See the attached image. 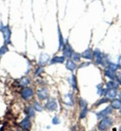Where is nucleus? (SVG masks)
<instances>
[{
  "instance_id": "obj_1",
  "label": "nucleus",
  "mask_w": 121,
  "mask_h": 131,
  "mask_svg": "<svg viewBox=\"0 0 121 131\" xmlns=\"http://www.w3.org/2000/svg\"><path fill=\"white\" fill-rule=\"evenodd\" d=\"M0 31L3 33L4 42L6 44H8L10 43L11 39V30L8 26H3V24H0Z\"/></svg>"
},
{
  "instance_id": "obj_2",
  "label": "nucleus",
  "mask_w": 121,
  "mask_h": 131,
  "mask_svg": "<svg viewBox=\"0 0 121 131\" xmlns=\"http://www.w3.org/2000/svg\"><path fill=\"white\" fill-rule=\"evenodd\" d=\"M112 124V121L110 117H106L100 122L98 126V129L101 131L106 130Z\"/></svg>"
},
{
  "instance_id": "obj_3",
  "label": "nucleus",
  "mask_w": 121,
  "mask_h": 131,
  "mask_svg": "<svg viewBox=\"0 0 121 131\" xmlns=\"http://www.w3.org/2000/svg\"><path fill=\"white\" fill-rule=\"evenodd\" d=\"M57 103L56 101L53 99H49L47 103L46 104L45 107L47 108L48 110H50V111H53L55 110L57 108Z\"/></svg>"
},
{
  "instance_id": "obj_4",
  "label": "nucleus",
  "mask_w": 121,
  "mask_h": 131,
  "mask_svg": "<svg viewBox=\"0 0 121 131\" xmlns=\"http://www.w3.org/2000/svg\"><path fill=\"white\" fill-rule=\"evenodd\" d=\"M20 126L24 130H29L31 128V123L28 117H26L20 123Z\"/></svg>"
},
{
  "instance_id": "obj_5",
  "label": "nucleus",
  "mask_w": 121,
  "mask_h": 131,
  "mask_svg": "<svg viewBox=\"0 0 121 131\" xmlns=\"http://www.w3.org/2000/svg\"><path fill=\"white\" fill-rule=\"evenodd\" d=\"M37 95H38L39 99H40V100H45L48 97V92L47 89H42L39 90L38 92H37Z\"/></svg>"
},
{
  "instance_id": "obj_6",
  "label": "nucleus",
  "mask_w": 121,
  "mask_h": 131,
  "mask_svg": "<svg viewBox=\"0 0 121 131\" xmlns=\"http://www.w3.org/2000/svg\"><path fill=\"white\" fill-rule=\"evenodd\" d=\"M63 53H64V55L65 57L70 58L72 56V53H73L72 49L68 43H67V44H65L64 49H63Z\"/></svg>"
},
{
  "instance_id": "obj_7",
  "label": "nucleus",
  "mask_w": 121,
  "mask_h": 131,
  "mask_svg": "<svg viewBox=\"0 0 121 131\" xmlns=\"http://www.w3.org/2000/svg\"><path fill=\"white\" fill-rule=\"evenodd\" d=\"M112 108L109 106V107H107L105 109H104L103 110H102V111H100V112H98L97 116L98 119H100V118H102V117L106 116L107 115L111 114L112 113Z\"/></svg>"
},
{
  "instance_id": "obj_8",
  "label": "nucleus",
  "mask_w": 121,
  "mask_h": 131,
  "mask_svg": "<svg viewBox=\"0 0 121 131\" xmlns=\"http://www.w3.org/2000/svg\"><path fill=\"white\" fill-rule=\"evenodd\" d=\"M93 57L96 60V62L98 64H102L103 63V56H102V53L100 52L98 50H95L93 53Z\"/></svg>"
},
{
  "instance_id": "obj_9",
  "label": "nucleus",
  "mask_w": 121,
  "mask_h": 131,
  "mask_svg": "<svg viewBox=\"0 0 121 131\" xmlns=\"http://www.w3.org/2000/svg\"><path fill=\"white\" fill-rule=\"evenodd\" d=\"M22 97H23L24 99H27L30 98V97H31L33 94V90L30 88H26V89H24L23 91H22Z\"/></svg>"
},
{
  "instance_id": "obj_10",
  "label": "nucleus",
  "mask_w": 121,
  "mask_h": 131,
  "mask_svg": "<svg viewBox=\"0 0 121 131\" xmlns=\"http://www.w3.org/2000/svg\"><path fill=\"white\" fill-rule=\"evenodd\" d=\"M66 68L68 70H70L71 71H73L76 68V65L71 60H68L66 63Z\"/></svg>"
},
{
  "instance_id": "obj_11",
  "label": "nucleus",
  "mask_w": 121,
  "mask_h": 131,
  "mask_svg": "<svg viewBox=\"0 0 121 131\" xmlns=\"http://www.w3.org/2000/svg\"><path fill=\"white\" fill-rule=\"evenodd\" d=\"M81 57L87 59H92L93 58V55H92V51H91L90 49H88L85 50V51L82 53Z\"/></svg>"
},
{
  "instance_id": "obj_12",
  "label": "nucleus",
  "mask_w": 121,
  "mask_h": 131,
  "mask_svg": "<svg viewBox=\"0 0 121 131\" xmlns=\"http://www.w3.org/2000/svg\"><path fill=\"white\" fill-rule=\"evenodd\" d=\"M49 59V55L46 53H42L41 54L40 58H39V63L40 65L45 64L48 62V60Z\"/></svg>"
},
{
  "instance_id": "obj_13",
  "label": "nucleus",
  "mask_w": 121,
  "mask_h": 131,
  "mask_svg": "<svg viewBox=\"0 0 121 131\" xmlns=\"http://www.w3.org/2000/svg\"><path fill=\"white\" fill-rule=\"evenodd\" d=\"M65 61L64 57H55L51 59V64L55 63H63Z\"/></svg>"
},
{
  "instance_id": "obj_14",
  "label": "nucleus",
  "mask_w": 121,
  "mask_h": 131,
  "mask_svg": "<svg viewBox=\"0 0 121 131\" xmlns=\"http://www.w3.org/2000/svg\"><path fill=\"white\" fill-rule=\"evenodd\" d=\"M109 98L113 99L116 95V91L115 89H109V90L106 91V94Z\"/></svg>"
},
{
  "instance_id": "obj_15",
  "label": "nucleus",
  "mask_w": 121,
  "mask_h": 131,
  "mask_svg": "<svg viewBox=\"0 0 121 131\" xmlns=\"http://www.w3.org/2000/svg\"><path fill=\"white\" fill-rule=\"evenodd\" d=\"M115 71H113L111 69L107 68L106 70L105 71V75L108 77L111 78V79H114L115 78Z\"/></svg>"
},
{
  "instance_id": "obj_16",
  "label": "nucleus",
  "mask_w": 121,
  "mask_h": 131,
  "mask_svg": "<svg viewBox=\"0 0 121 131\" xmlns=\"http://www.w3.org/2000/svg\"><path fill=\"white\" fill-rule=\"evenodd\" d=\"M112 107L114 108H120L121 107V101L118 99H115L112 102Z\"/></svg>"
},
{
  "instance_id": "obj_17",
  "label": "nucleus",
  "mask_w": 121,
  "mask_h": 131,
  "mask_svg": "<svg viewBox=\"0 0 121 131\" xmlns=\"http://www.w3.org/2000/svg\"><path fill=\"white\" fill-rule=\"evenodd\" d=\"M30 83V80L27 77H23L21 78L19 81V84L21 86H23V87H25V86L27 85L28 84Z\"/></svg>"
},
{
  "instance_id": "obj_18",
  "label": "nucleus",
  "mask_w": 121,
  "mask_h": 131,
  "mask_svg": "<svg viewBox=\"0 0 121 131\" xmlns=\"http://www.w3.org/2000/svg\"><path fill=\"white\" fill-rule=\"evenodd\" d=\"M64 102L67 104H68V105H71L73 103V101H72V96L70 94H67L65 96V99Z\"/></svg>"
},
{
  "instance_id": "obj_19",
  "label": "nucleus",
  "mask_w": 121,
  "mask_h": 131,
  "mask_svg": "<svg viewBox=\"0 0 121 131\" xmlns=\"http://www.w3.org/2000/svg\"><path fill=\"white\" fill-rule=\"evenodd\" d=\"M107 87L109 89H116L118 87V85L113 81H109L107 83Z\"/></svg>"
},
{
  "instance_id": "obj_20",
  "label": "nucleus",
  "mask_w": 121,
  "mask_h": 131,
  "mask_svg": "<svg viewBox=\"0 0 121 131\" xmlns=\"http://www.w3.org/2000/svg\"><path fill=\"white\" fill-rule=\"evenodd\" d=\"M70 81H71V84L72 87H74V89H76L77 88V83H76V80H75V77H74V75H72V76L70 78Z\"/></svg>"
},
{
  "instance_id": "obj_21",
  "label": "nucleus",
  "mask_w": 121,
  "mask_h": 131,
  "mask_svg": "<svg viewBox=\"0 0 121 131\" xmlns=\"http://www.w3.org/2000/svg\"><path fill=\"white\" fill-rule=\"evenodd\" d=\"M8 51V48L5 45H4L2 46V47L0 48V55H4L5 54L6 52Z\"/></svg>"
},
{
  "instance_id": "obj_22",
  "label": "nucleus",
  "mask_w": 121,
  "mask_h": 131,
  "mask_svg": "<svg viewBox=\"0 0 121 131\" xmlns=\"http://www.w3.org/2000/svg\"><path fill=\"white\" fill-rule=\"evenodd\" d=\"M87 113V107L82 108V111L80 113V117L81 118H83V117H84L85 116H86Z\"/></svg>"
},
{
  "instance_id": "obj_23",
  "label": "nucleus",
  "mask_w": 121,
  "mask_h": 131,
  "mask_svg": "<svg viewBox=\"0 0 121 131\" xmlns=\"http://www.w3.org/2000/svg\"><path fill=\"white\" fill-rule=\"evenodd\" d=\"M72 57L73 58L74 61H75L79 62L80 61V55L78 53H74Z\"/></svg>"
},
{
  "instance_id": "obj_24",
  "label": "nucleus",
  "mask_w": 121,
  "mask_h": 131,
  "mask_svg": "<svg viewBox=\"0 0 121 131\" xmlns=\"http://www.w3.org/2000/svg\"><path fill=\"white\" fill-rule=\"evenodd\" d=\"M34 108L35 110H36L38 112H42V108L41 107L40 105L38 103V102H35L34 104Z\"/></svg>"
},
{
  "instance_id": "obj_25",
  "label": "nucleus",
  "mask_w": 121,
  "mask_h": 131,
  "mask_svg": "<svg viewBox=\"0 0 121 131\" xmlns=\"http://www.w3.org/2000/svg\"><path fill=\"white\" fill-rule=\"evenodd\" d=\"M27 114H28V115H29V116H30V117L34 116L35 112H34V111H33V108H31V107H29V108H28V109H27Z\"/></svg>"
},
{
  "instance_id": "obj_26",
  "label": "nucleus",
  "mask_w": 121,
  "mask_h": 131,
  "mask_svg": "<svg viewBox=\"0 0 121 131\" xmlns=\"http://www.w3.org/2000/svg\"><path fill=\"white\" fill-rule=\"evenodd\" d=\"M52 123L53 125H58L60 123L59 119L57 116H55L52 119Z\"/></svg>"
},
{
  "instance_id": "obj_27",
  "label": "nucleus",
  "mask_w": 121,
  "mask_h": 131,
  "mask_svg": "<svg viewBox=\"0 0 121 131\" xmlns=\"http://www.w3.org/2000/svg\"><path fill=\"white\" fill-rule=\"evenodd\" d=\"M117 78H118L119 83L121 84V72L119 73L118 74V75H117Z\"/></svg>"
},
{
  "instance_id": "obj_28",
  "label": "nucleus",
  "mask_w": 121,
  "mask_h": 131,
  "mask_svg": "<svg viewBox=\"0 0 121 131\" xmlns=\"http://www.w3.org/2000/svg\"><path fill=\"white\" fill-rule=\"evenodd\" d=\"M107 99H102V100L101 101H100L99 102H98V104H102L103 103H105V102H107Z\"/></svg>"
},
{
  "instance_id": "obj_29",
  "label": "nucleus",
  "mask_w": 121,
  "mask_h": 131,
  "mask_svg": "<svg viewBox=\"0 0 121 131\" xmlns=\"http://www.w3.org/2000/svg\"><path fill=\"white\" fill-rule=\"evenodd\" d=\"M119 97H120V99L121 100V94L119 95Z\"/></svg>"
},
{
  "instance_id": "obj_30",
  "label": "nucleus",
  "mask_w": 121,
  "mask_h": 131,
  "mask_svg": "<svg viewBox=\"0 0 121 131\" xmlns=\"http://www.w3.org/2000/svg\"><path fill=\"white\" fill-rule=\"evenodd\" d=\"M120 131H121V126H120Z\"/></svg>"
},
{
  "instance_id": "obj_31",
  "label": "nucleus",
  "mask_w": 121,
  "mask_h": 131,
  "mask_svg": "<svg viewBox=\"0 0 121 131\" xmlns=\"http://www.w3.org/2000/svg\"><path fill=\"white\" fill-rule=\"evenodd\" d=\"M120 113L121 114V109H120Z\"/></svg>"
}]
</instances>
